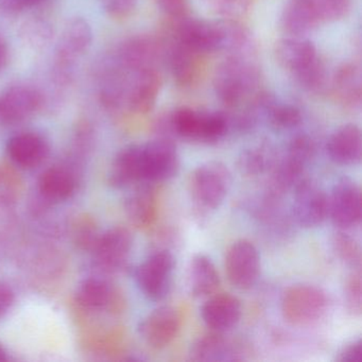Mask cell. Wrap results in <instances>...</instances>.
Wrapping results in <instances>:
<instances>
[{"label": "cell", "instance_id": "19", "mask_svg": "<svg viewBox=\"0 0 362 362\" xmlns=\"http://www.w3.org/2000/svg\"><path fill=\"white\" fill-rule=\"evenodd\" d=\"M327 153L330 160L343 166H353L361 162V131L356 124L340 127L328 139Z\"/></svg>", "mask_w": 362, "mask_h": 362}, {"label": "cell", "instance_id": "13", "mask_svg": "<svg viewBox=\"0 0 362 362\" xmlns=\"http://www.w3.org/2000/svg\"><path fill=\"white\" fill-rule=\"evenodd\" d=\"M164 56L163 44L152 35H139L124 42L120 49L122 65L132 71L156 69Z\"/></svg>", "mask_w": 362, "mask_h": 362}, {"label": "cell", "instance_id": "30", "mask_svg": "<svg viewBox=\"0 0 362 362\" xmlns=\"http://www.w3.org/2000/svg\"><path fill=\"white\" fill-rule=\"evenodd\" d=\"M237 353L221 332L203 336L192 346L190 357L196 361H226L236 360Z\"/></svg>", "mask_w": 362, "mask_h": 362}, {"label": "cell", "instance_id": "1", "mask_svg": "<svg viewBox=\"0 0 362 362\" xmlns=\"http://www.w3.org/2000/svg\"><path fill=\"white\" fill-rule=\"evenodd\" d=\"M158 129L162 135L181 137L187 141L211 144L220 141L230 129L228 116L221 112H198L179 107L160 119Z\"/></svg>", "mask_w": 362, "mask_h": 362}, {"label": "cell", "instance_id": "26", "mask_svg": "<svg viewBox=\"0 0 362 362\" xmlns=\"http://www.w3.org/2000/svg\"><path fill=\"white\" fill-rule=\"evenodd\" d=\"M220 285V276L209 256L198 254L190 260L187 286L194 298H205L215 293Z\"/></svg>", "mask_w": 362, "mask_h": 362}, {"label": "cell", "instance_id": "9", "mask_svg": "<svg viewBox=\"0 0 362 362\" xmlns=\"http://www.w3.org/2000/svg\"><path fill=\"white\" fill-rule=\"evenodd\" d=\"M294 189L293 215L302 228H315L328 218V194L313 180L304 177Z\"/></svg>", "mask_w": 362, "mask_h": 362}, {"label": "cell", "instance_id": "7", "mask_svg": "<svg viewBox=\"0 0 362 362\" xmlns=\"http://www.w3.org/2000/svg\"><path fill=\"white\" fill-rule=\"evenodd\" d=\"M361 190L351 177H342L328 196V218L339 230H349L361 221Z\"/></svg>", "mask_w": 362, "mask_h": 362}, {"label": "cell", "instance_id": "24", "mask_svg": "<svg viewBox=\"0 0 362 362\" xmlns=\"http://www.w3.org/2000/svg\"><path fill=\"white\" fill-rule=\"evenodd\" d=\"M322 24L310 0H290L281 12V28L292 37H300Z\"/></svg>", "mask_w": 362, "mask_h": 362}, {"label": "cell", "instance_id": "21", "mask_svg": "<svg viewBox=\"0 0 362 362\" xmlns=\"http://www.w3.org/2000/svg\"><path fill=\"white\" fill-rule=\"evenodd\" d=\"M109 181L116 188H126L144 182L141 145L128 146L118 152L112 163Z\"/></svg>", "mask_w": 362, "mask_h": 362}, {"label": "cell", "instance_id": "33", "mask_svg": "<svg viewBox=\"0 0 362 362\" xmlns=\"http://www.w3.org/2000/svg\"><path fill=\"white\" fill-rule=\"evenodd\" d=\"M332 245L341 262L353 270L361 268V247L356 239L340 230L332 236Z\"/></svg>", "mask_w": 362, "mask_h": 362}, {"label": "cell", "instance_id": "27", "mask_svg": "<svg viewBox=\"0 0 362 362\" xmlns=\"http://www.w3.org/2000/svg\"><path fill=\"white\" fill-rule=\"evenodd\" d=\"M275 56L281 67L293 75L317 58L315 45L300 37L281 40L275 48Z\"/></svg>", "mask_w": 362, "mask_h": 362}, {"label": "cell", "instance_id": "3", "mask_svg": "<svg viewBox=\"0 0 362 362\" xmlns=\"http://www.w3.org/2000/svg\"><path fill=\"white\" fill-rule=\"evenodd\" d=\"M232 185V175L221 162L213 160L197 167L189 177L190 198L203 213L216 211L226 200Z\"/></svg>", "mask_w": 362, "mask_h": 362}, {"label": "cell", "instance_id": "44", "mask_svg": "<svg viewBox=\"0 0 362 362\" xmlns=\"http://www.w3.org/2000/svg\"><path fill=\"white\" fill-rule=\"evenodd\" d=\"M45 0H0V10L6 12H21L27 8L35 7Z\"/></svg>", "mask_w": 362, "mask_h": 362}, {"label": "cell", "instance_id": "5", "mask_svg": "<svg viewBox=\"0 0 362 362\" xmlns=\"http://www.w3.org/2000/svg\"><path fill=\"white\" fill-rule=\"evenodd\" d=\"M175 259L168 250L150 254L136 269L135 279L146 298L160 300L166 298L173 286Z\"/></svg>", "mask_w": 362, "mask_h": 362}, {"label": "cell", "instance_id": "14", "mask_svg": "<svg viewBox=\"0 0 362 362\" xmlns=\"http://www.w3.org/2000/svg\"><path fill=\"white\" fill-rule=\"evenodd\" d=\"M42 95L31 86H13L0 96V120L18 124L33 115L41 107Z\"/></svg>", "mask_w": 362, "mask_h": 362}, {"label": "cell", "instance_id": "17", "mask_svg": "<svg viewBox=\"0 0 362 362\" xmlns=\"http://www.w3.org/2000/svg\"><path fill=\"white\" fill-rule=\"evenodd\" d=\"M175 41L200 54L218 52L215 22H205L187 16L177 18Z\"/></svg>", "mask_w": 362, "mask_h": 362}, {"label": "cell", "instance_id": "6", "mask_svg": "<svg viewBox=\"0 0 362 362\" xmlns=\"http://www.w3.org/2000/svg\"><path fill=\"white\" fill-rule=\"evenodd\" d=\"M144 182L158 183L173 179L181 166L179 152L173 139L158 137L141 145Z\"/></svg>", "mask_w": 362, "mask_h": 362}, {"label": "cell", "instance_id": "41", "mask_svg": "<svg viewBox=\"0 0 362 362\" xmlns=\"http://www.w3.org/2000/svg\"><path fill=\"white\" fill-rule=\"evenodd\" d=\"M336 361L362 362V340L360 338L349 341L337 353Z\"/></svg>", "mask_w": 362, "mask_h": 362}, {"label": "cell", "instance_id": "18", "mask_svg": "<svg viewBox=\"0 0 362 362\" xmlns=\"http://www.w3.org/2000/svg\"><path fill=\"white\" fill-rule=\"evenodd\" d=\"M77 302L81 308L88 311L122 310L124 300L117 290L100 279H86L80 285Z\"/></svg>", "mask_w": 362, "mask_h": 362}, {"label": "cell", "instance_id": "47", "mask_svg": "<svg viewBox=\"0 0 362 362\" xmlns=\"http://www.w3.org/2000/svg\"><path fill=\"white\" fill-rule=\"evenodd\" d=\"M6 360H8L7 351L5 347L0 344V361H6Z\"/></svg>", "mask_w": 362, "mask_h": 362}, {"label": "cell", "instance_id": "28", "mask_svg": "<svg viewBox=\"0 0 362 362\" xmlns=\"http://www.w3.org/2000/svg\"><path fill=\"white\" fill-rule=\"evenodd\" d=\"M198 52L186 47L179 42H173L169 50L168 60L171 74L177 86L188 88L194 84L199 74Z\"/></svg>", "mask_w": 362, "mask_h": 362}, {"label": "cell", "instance_id": "42", "mask_svg": "<svg viewBox=\"0 0 362 362\" xmlns=\"http://www.w3.org/2000/svg\"><path fill=\"white\" fill-rule=\"evenodd\" d=\"M154 1L169 18L177 20L187 14L188 0H154Z\"/></svg>", "mask_w": 362, "mask_h": 362}, {"label": "cell", "instance_id": "45", "mask_svg": "<svg viewBox=\"0 0 362 362\" xmlns=\"http://www.w3.org/2000/svg\"><path fill=\"white\" fill-rule=\"evenodd\" d=\"M14 303V292L7 284L0 283V320L3 319Z\"/></svg>", "mask_w": 362, "mask_h": 362}, {"label": "cell", "instance_id": "40", "mask_svg": "<svg viewBox=\"0 0 362 362\" xmlns=\"http://www.w3.org/2000/svg\"><path fill=\"white\" fill-rule=\"evenodd\" d=\"M136 4L137 0H105V10L111 18L124 20L132 14Z\"/></svg>", "mask_w": 362, "mask_h": 362}, {"label": "cell", "instance_id": "36", "mask_svg": "<svg viewBox=\"0 0 362 362\" xmlns=\"http://www.w3.org/2000/svg\"><path fill=\"white\" fill-rule=\"evenodd\" d=\"M202 3L211 13L235 20L249 12L253 0H202Z\"/></svg>", "mask_w": 362, "mask_h": 362}, {"label": "cell", "instance_id": "11", "mask_svg": "<svg viewBox=\"0 0 362 362\" xmlns=\"http://www.w3.org/2000/svg\"><path fill=\"white\" fill-rule=\"evenodd\" d=\"M132 247L130 230L117 226L99 235L92 252L99 268L107 272H116L126 267Z\"/></svg>", "mask_w": 362, "mask_h": 362}, {"label": "cell", "instance_id": "38", "mask_svg": "<svg viewBox=\"0 0 362 362\" xmlns=\"http://www.w3.org/2000/svg\"><path fill=\"white\" fill-rule=\"evenodd\" d=\"M310 3L322 23L341 20L351 8V0H310Z\"/></svg>", "mask_w": 362, "mask_h": 362}, {"label": "cell", "instance_id": "22", "mask_svg": "<svg viewBox=\"0 0 362 362\" xmlns=\"http://www.w3.org/2000/svg\"><path fill=\"white\" fill-rule=\"evenodd\" d=\"M332 88L338 103L347 109H360L362 103V74L359 65H341L332 80Z\"/></svg>", "mask_w": 362, "mask_h": 362}, {"label": "cell", "instance_id": "43", "mask_svg": "<svg viewBox=\"0 0 362 362\" xmlns=\"http://www.w3.org/2000/svg\"><path fill=\"white\" fill-rule=\"evenodd\" d=\"M24 35L31 43H33L35 35H37L35 44H43V42L45 43L48 37H50L49 27L46 26L44 23H33V24L25 27Z\"/></svg>", "mask_w": 362, "mask_h": 362}, {"label": "cell", "instance_id": "10", "mask_svg": "<svg viewBox=\"0 0 362 362\" xmlns=\"http://www.w3.org/2000/svg\"><path fill=\"white\" fill-rule=\"evenodd\" d=\"M93 33L90 24L83 18L71 21L65 28L62 39L56 52V69L58 78H69L77 59H79L92 44Z\"/></svg>", "mask_w": 362, "mask_h": 362}, {"label": "cell", "instance_id": "29", "mask_svg": "<svg viewBox=\"0 0 362 362\" xmlns=\"http://www.w3.org/2000/svg\"><path fill=\"white\" fill-rule=\"evenodd\" d=\"M76 179L64 167H52L42 173L39 190L45 200L61 202L73 196L76 190Z\"/></svg>", "mask_w": 362, "mask_h": 362}, {"label": "cell", "instance_id": "2", "mask_svg": "<svg viewBox=\"0 0 362 362\" xmlns=\"http://www.w3.org/2000/svg\"><path fill=\"white\" fill-rule=\"evenodd\" d=\"M259 78L253 57L230 56L216 71L214 88L218 99L234 110L257 94Z\"/></svg>", "mask_w": 362, "mask_h": 362}, {"label": "cell", "instance_id": "34", "mask_svg": "<svg viewBox=\"0 0 362 362\" xmlns=\"http://www.w3.org/2000/svg\"><path fill=\"white\" fill-rule=\"evenodd\" d=\"M274 164V158L262 147L251 148L241 153L238 167L241 173L247 175H257L270 168Z\"/></svg>", "mask_w": 362, "mask_h": 362}, {"label": "cell", "instance_id": "20", "mask_svg": "<svg viewBox=\"0 0 362 362\" xmlns=\"http://www.w3.org/2000/svg\"><path fill=\"white\" fill-rule=\"evenodd\" d=\"M48 145L37 133H20L7 144L9 158L16 166L33 169L40 166L48 156Z\"/></svg>", "mask_w": 362, "mask_h": 362}, {"label": "cell", "instance_id": "15", "mask_svg": "<svg viewBox=\"0 0 362 362\" xmlns=\"http://www.w3.org/2000/svg\"><path fill=\"white\" fill-rule=\"evenodd\" d=\"M243 307L240 300L230 293L211 296L201 307V317L213 332H226L240 321Z\"/></svg>", "mask_w": 362, "mask_h": 362}, {"label": "cell", "instance_id": "37", "mask_svg": "<svg viewBox=\"0 0 362 362\" xmlns=\"http://www.w3.org/2000/svg\"><path fill=\"white\" fill-rule=\"evenodd\" d=\"M362 281L360 269L353 270L344 284V304L347 313L360 317L362 313Z\"/></svg>", "mask_w": 362, "mask_h": 362}, {"label": "cell", "instance_id": "31", "mask_svg": "<svg viewBox=\"0 0 362 362\" xmlns=\"http://www.w3.org/2000/svg\"><path fill=\"white\" fill-rule=\"evenodd\" d=\"M293 76L305 90L313 94H321L329 84L327 69L319 57Z\"/></svg>", "mask_w": 362, "mask_h": 362}, {"label": "cell", "instance_id": "23", "mask_svg": "<svg viewBox=\"0 0 362 362\" xmlns=\"http://www.w3.org/2000/svg\"><path fill=\"white\" fill-rule=\"evenodd\" d=\"M124 211L135 228L146 230L153 226L158 216V196L153 186L145 184L136 188L127 199Z\"/></svg>", "mask_w": 362, "mask_h": 362}, {"label": "cell", "instance_id": "12", "mask_svg": "<svg viewBox=\"0 0 362 362\" xmlns=\"http://www.w3.org/2000/svg\"><path fill=\"white\" fill-rule=\"evenodd\" d=\"M182 317L177 309L162 306L154 309L139 324V332L146 344L152 349L168 346L181 329Z\"/></svg>", "mask_w": 362, "mask_h": 362}, {"label": "cell", "instance_id": "39", "mask_svg": "<svg viewBox=\"0 0 362 362\" xmlns=\"http://www.w3.org/2000/svg\"><path fill=\"white\" fill-rule=\"evenodd\" d=\"M73 237L76 245L81 249L92 251L99 237L96 224L92 218L88 216L77 218L73 223Z\"/></svg>", "mask_w": 362, "mask_h": 362}, {"label": "cell", "instance_id": "16", "mask_svg": "<svg viewBox=\"0 0 362 362\" xmlns=\"http://www.w3.org/2000/svg\"><path fill=\"white\" fill-rule=\"evenodd\" d=\"M134 78L128 84L126 103L133 113H149L156 107L162 88V78L156 69L135 71Z\"/></svg>", "mask_w": 362, "mask_h": 362}, {"label": "cell", "instance_id": "35", "mask_svg": "<svg viewBox=\"0 0 362 362\" xmlns=\"http://www.w3.org/2000/svg\"><path fill=\"white\" fill-rule=\"evenodd\" d=\"M22 190V181L13 169L0 165V209L12 206Z\"/></svg>", "mask_w": 362, "mask_h": 362}, {"label": "cell", "instance_id": "46", "mask_svg": "<svg viewBox=\"0 0 362 362\" xmlns=\"http://www.w3.org/2000/svg\"><path fill=\"white\" fill-rule=\"evenodd\" d=\"M8 60H9V48H8L7 42L0 35V71L7 66Z\"/></svg>", "mask_w": 362, "mask_h": 362}, {"label": "cell", "instance_id": "25", "mask_svg": "<svg viewBox=\"0 0 362 362\" xmlns=\"http://www.w3.org/2000/svg\"><path fill=\"white\" fill-rule=\"evenodd\" d=\"M217 30L218 52L230 56H252L253 43L249 30L232 18H222L215 22Z\"/></svg>", "mask_w": 362, "mask_h": 362}, {"label": "cell", "instance_id": "4", "mask_svg": "<svg viewBox=\"0 0 362 362\" xmlns=\"http://www.w3.org/2000/svg\"><path fill=\"white\" fill-rule=\"evenodd\" d=\"M327 307V296L317 286L292 285L281 296V315L293 326L302 327L317 323L325 315Z\"/></svg>", "mask_w": 362, "mask_h": 362}, {"label": "cell", "instance_id": "8", "mask_svg": "<svg viewBox=\"0 0 362 362\" xmlns=\"http://www.w3.org/2000/svg\"><path fill=\"white\" fill-rule=\"evenodd\" d=\"M224 267L233 286L240 290L250 289L259 277V253L251 241L239 239L226 251Z\"/></svg>", "mask_w": 362, "mask_h": 362}, {"label": "cell", "instance_id": "32", "mask_svg": "<svg viewBox=\"0 0 362 362\" xmlns=\"http://www.w3.org/2000/svg\"><path fill=\"white\" fill-rule=\"evenodd\" d=\"M264 116L275 130L286 131L296 128L302 122V114L294 105L277 103L275 99L268 105Z\"/></svg>", "mask_w": 362, "mask_h": 362}]
</instances>
